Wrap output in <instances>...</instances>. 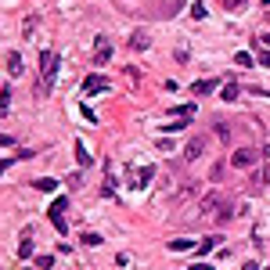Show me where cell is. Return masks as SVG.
Listing matches in <instances>:
<instances>
[{"label": "cell", "mask_w": 270, "mask_h": 270, "mask_svg": "<svg viewBox=\"0 0 270 270\" xmlns=\"http://www.w3.org/2000/svg\"><path fill=\"white\" fill-rule=\"evenodd\" d=\"M151 177H155V170H151V166H141V170L133 173V180H137L133 187H148V180H151Z\"/></svg>", "instance_id": "obj_11"}, {"label": "cell", "mask_w": 270, "mask_h": 270, "mask_svg": "<svg viewBox=\"0 0 270 270\" xmlns=\"http://www.w3.org/2000/svg\"><path fill=\"white\" fill-rule=\"evenodd\" d=\"M4 170H8V159H0V173H4Z\"/></svg>", "instance_id": "obj_31"}, {"label": "cell", "mask_w": 270, "mask_h": 270, "mask_svg": "<svg viewBox=\"0 0 270 270\" xmlns=\"http://www.w3.org/2000/svg\"><path fill=\"white\" fill-rule=\"evenodd\" d=\"M230 216H234V206H230V202H223V206L216 209V223L223 227V223H230Z\"/></svg>", "instance_id": "obj_13"}, {"label": "cell", "mask_w": 270, "mask_h": 270, "mask_svg": "<svg viewBox=\"0 0 270 270\" xmlns=\"http://www.w3.org/2000/svg\"><path fill=\"white\" fill-rule=\"evenodd\" d=\"M191 18H198V22L206 18V4H202V0H195V4H191Z\"/></svg>", "instance_id": "obj_20"}, {"label": "cell", "mask_w": 270, "mask_h": 270, "mask_svg": "<svg viewBox=\"0 0 270 270\" xmlns=\"http://www.w3.org/2000/svg\"><path fill=\"white\" fill-rule=\"evenodd\" d=\"M108 58H112V44L105 40V36H97V47H94V65L101 69V65H108Z\"/></svg>", "instance_id": "obj_6"}, {"label": "cell", "mask_w": 270, "mask_h": 270, "mask_svg": "<svg viewBox=\"0 0 270 270\" xmlns=\"http://www.w3.org/2000/svg\"><path fill=\"white\" fill-rule=\"evenodd\" d=\"M209 90H216V80H198L195 87H191V94H195V97H206Z\"/></svg>", "instance_id": "obj_10"}, {"label": "cell", "mask_w": 270, "mask_h": 270, "mask_svg": "<svg viewBox=\"0 0 270 270\" xmlns=\"http://www.w3.org/2000/svg\"><path fill=\"white\" fill-rule=\"evenodd\" d=\"M65 209H69V198L61 195V198H54L51 202V209H47V216H51V223L61 230V234H65V230H69V223H65Z\"/></svg>", "instance_id": "obj_2"}, {"label": "cell", "mask_w": 270, "mask_h": 270, "mask_svg": "<svg viewBox=\"0 0 270 270\" xmlns=\"http://www.w3.org/2000/svg\"><path fill=\"white\" fill-rule=\"evenodd\" d=\"M187 249H195V242H191V238H173V242H170V252H187Z\"/></svg>", "instance_id": "obj_15"}, {"label": "cell", "mask_w": 270, "mask_h": 270, "mask_svg": "<svg viewBox=\"0 0 270 270\" xmlns=\"http://www.w3.org/2000/svg\"><path fill=\"white\" fill-rule=\"evenodd\" d=\"M80 242H87V245H90V249H94V245H101V234H94V230H87V234H83V238H80Z\"/></svg>", "instance_id": "obj_22"}, {"label": "cell", "mask_w": 270, "mask_h": 270, "mask_svg": "<svg viewBox=\"0 0 270 270\" xmlns=\"http://www.w3.org/2000/svg\"><path fill=\"white\" fill-rule=\"evenodd\" d=\"M148 44H151V40H148V32H144V29H137V32L130 36V47H133V51H144Z\"/></svg>", "instance_id": "obj_12"}, {"label": "cell", "mask_w": 270, "mask_h": 270, "mask_svg": "<svg viewBox=\"0 0 270 270\" xmlns=\"http://www.w3.org/2000/svg\"><path fill=\"white\" fill-rule=\"evenodd\" d=\"M259 4H270V0H259Z\"/></svg>", "instance_id": "obj_32"}, {"label": "cell", "mask_w": 270, "mask_h": 270, "mask_svg": "<svg viewBox=\"0 0 270 270\" xmlns=\"http://www.w3.org/2000/svg\"><path fill=\"white\" fill-rule=\"evenodd\" d=\"M266 270H270V266H266Z\"/></svg>", "instance_id": "obj_33"}, {"label": "cell", "mask_w": 270, "mask_h": 270, "mask_svg": "<svg viewBox=\"0 0 270 270\" xmlns=\"http://www.w3.org/2000/svg\"><path fill=\"white\" fill-rule=\"evenodd\" d=\"M0 144H4V148H8V144H11V137H8V133H0Z\"/></svg>", "instance_id": "obj_29"}, {"label": "cell", "mask_w": 270, "mask_h": 270, "mask_svg": "<svg viewBox=\"0 0 270 270\" xmlns=\"http://www.w3.org/2000/svg\"><path fill=\"white\" fill-rule=\"evenodd\" d=\"M108 87H112V83L105 80V76H97V72H90L87 80H83V94H105Z\"/></svg>", "instance_id": "obj_4"}, {"label": "cell", "mask_w": 270, "mask_h": 270, "mask_svg": "<svg viewBox=\"0 0 270 270\" xmlns=\"http://www.w3.org/2000/svg\"><path fill=\"white\" fill-rule=\"evenodd\" d=\"M216 137H220V141H230V130H227V123H216Z\"/></svg>", "instance_id": "obj_23"}, {"label": "cell", "mask_w": 270, "mask_h": 270, "mask_svg": "<svg viewBox=\"0 0 270 270\" xmlns=\"http://www.w3.org/2000/svg\"><path fill=\"white\" fill-rule=\"evenodd\" d=\"M51 263H54V259H51V256H36V266H40V270H47V266H51Z\"/></svg>", "instance_id": "obj_24"}, {"label": "cell", "mask_w": 270, "mask_h": 270, "mask_svg": "<svg viewBox=\"0 0 270 270\" xmlns=\"http://www.w3.org/2000/svg\"><path fill=\"white\" fill-rule=\"evenodd\" d=\"M238 94H242V87H238V83H223V90H220V97H223V101H234Z\"/></svg>", "instance_id": "obj_16"}, {"label": "cell", "mask_w": 270, "mask_h": 270, "mask_svg": "<svg viewBox=\"0 0 270 270\" xmlns=\"http://www.w3.org/2000/svg\"><path fill=\"white\" fill-rule=\"evenodd\" d=\"M259 61H263V65L270 69V51H266V47H259Z\"/></svg>", "instance_id": "obj_26"}, {"label": "cell", "mask_w": 270, "mask_h": 270, "mask_svg": "<svg viewBox=\"0 0 270 270\" xmlns=\"http://www.w3.org/2000/svg\"><path fill=\"white\" fill-rule=\"evenodd\" d=\"M234 61H238L242 69H249V65H252V54H249V51H238V54H234Z\"/></svg>", "instance_id": "obj_21"}, {"label": "cell", "mask_w": 270, "mask_h": 270, "mask_svg": "<svg viewBox=\"0 0 270 270\" xmlns=\"http://www.w3.org/2000/svg\"><path fill=\"white\" fill-rule=\"evenodd\" d=\"M202 151H206V141H202V137H191L187 148H184V162H198Z\"/></svg>", "instance_id": "obj_5"}, {"label": "cell", "mask_w": 270, "mask_h": 270, "mask_svg": "<svg viewBox=\"0 0 270 270\" xmlns=\"http://www.w3.org/2000/svg\"><path fill=\"white\" fill-rule=\"evenodd\" d=\"M32 187H36V191H54L58 180H54V177H40V180H32Z\"/></svg>", "instance_id": "obj_17"}, {"label": "cell", "mask_w": 270, "mask_h": 270, "mask_svg": "<svg viewBox=\"0 0 270 270\" xmlns=\"http://www.w3.org/2000/svg\"><path fill=\"white\" fill-rule=\"evenodd\" d=\"M220 242H223L220 234H209V238H202V242L195 245V252H198V256H209V252H213V249H216Z\"/></svg>", "instance_id": "obj_8"}, {"label": "cell", "mask_w": 270, "mask_h": 270, "mask_svg": "<svg viewBox=\"0 0 270 270\" xmlns=\"http://www.w3.org/2000/svg\"><path fill=\"white\" fill-rule=\"evenodd\" d=\"M242 4H245V0H223V8H230V11H238Z\"/></svg>", "instance_id": "obj_25"}, {"label": "cell", "mask_w": 270, "mask_h": 270, "mask_svg": "<svg viewBox=\"0 0 270 270\" xmlns=\"http://www.w3.org/2000/svg\"><path fill=\"white\" fill-rule=\"evenodd\" d=\"M259 47H266V51H270V32H263V36H259Z\"/></svg>", "instance_id": "obj_27"}, {"label": "cell", "mask_w": 270, "mask_h": 270, "mask_svg": "<svg viewBox=\"0 0 270 270\" xmlns=\"http://www.w3.org/2000/svg\"><path fill=\"white\" fill-rule=\"evenodd\" d=\"M223 206V198L216 195V191H209V195H202V213H213L216 216V209Z\"/></svg>", "instance_id": "obj_7"}, {"label": "cell", "mask_w": 270, "mask_h": 270, "mask_svg": "<svg viewBox=\"0 0 270 270\" xmlns=\"http://www.w3.org/2000/svg\"><path fill=\"white\" fill-rule=\"evenodd\" d=\"M256 159H259L256 148H238L234 155H230V166L234 170H249V166H256Z\"/></svg>", "instance_id": "obj_3"}, {"label": "cell", "mask_w": 270, "mask_h": 270, "mask_svg": "<svg viewBox=\"0 0 270 270\" xmlns=\"http://www.w3.org/2000/svg\"><path fill=\"white\" fill-rule=\"evenodd\" d=\"M8 72H11V76H22V72H25V65H22V54H18V51H11V54H8Z\"/></svg>", "instance_id": "obj_9"}, {"label": "cell", "mask_w": 270, "mask_h": 270, "mask_svg": "<svg viewBox=\"0 0 270 270\" xmlns=\"http://www.w3.org/2000/svg\"><path fill=\"white\" fill-rule=\"evenodd\" d=\"M76 162H80V166H90V151H87L83 141H76Z\"/></svg>", "instance_id": "obj_14"}, {"label": "cell", "mask_w": 270, "mask_h": 270, "mask_svg": "<svg viewBox=\"0 0 270 270\" xmlns=\"http://www.w3.org/2000/svg\"><path fill=\"white\" fill-rule=\"evenodd\" d=\"M242 270H259V266H256V263H245V266H242Z\"/></svg>", "instance_id": "obj_30"}, {"label": "cell", "mask_w": 270, "mask_h": 270, "mask_svg": "<svg viewBox=\"0 0 270 270\" xmlns=\"http://www.w3.org/2000/svg\"><path fill=\"white\" fill-rule=\"evenodd\" d=\"M8 108H11V90L4 87V90H0V115H4Z\"/></svg>", "instance_id": "obj_19"}, {"label": "cell", "mask_w": 270, "mask_h": 270, "mask_svg": "<svg viewBox=\"0 0 270 270\" xmlns=\"http://www.w3.org/2000/svg\"><path fill=\"white\" fill-rule=\"evenodd\" d=\"M32 256V238H22L18 242V259H29Z\"/></svg>", "instance_id": "obj_18"}, {"label": "cell", "mask_w": 270, "mask_h": 270, "mask_svg": "<svg viewBox=\"0 0 270 270\" xmlns=\"http://www.w3.org/2000/svg\"><path fill=\"white\" fill-rule=\"evenodd\" d=\"M187 270H213L209 263H195V266H187Z\"/></svg>", "instance_id": "obj_28"}, {"label": "cell", "mask_w": 270, "mask_h": 270, "mask_svg": "<svg viewBox=\"0 0 270 270\" xmlns=\"http://www.w3.org/2000/svg\"><path fill=\"white\" fill-rule=\"evenodd\" d=\"M58 65H61V58L54 54V51H40V76H44V94L51 90V83H54V76H58Z\"/></svg>", "instance_id": "obj_1"}]
</instances>
